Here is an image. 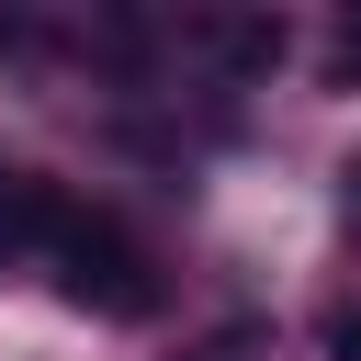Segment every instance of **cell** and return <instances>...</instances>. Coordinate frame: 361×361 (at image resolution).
<instances>
[{"label": "cell", "instance_id": "1", "mask_svg": "<svg viewBox=\"0 0 361 361\" xmlns=\"http://www.w3.org/2000/svg\"><path fill=\"white\" fill-rule=\"evenodd\" d=\"M56 293L79 305V316H113V327H135V316H158V271H147V248L113 226V214H79L68 203V226H56Z\"/></svg>", "mask_w": 361, "mask_h": 361}, {"label": "cell", "instance_id": "2", "mask_svg": "<svg viewBox=\"0 0 361 361\" xmlns=\"http://www.w3.org/2000/svg\"><path fill=\"white\" fill-rule=\"evenodd\" d=\"M56 226H68V203H56L34 169H0V271L34 259V248H56Z\"/></svg>", "mask_w": 361, "mask_h": 361}, {"label": "cell", "instance_id": "3", "mask_svg": "<svg viewBox=\"0 0 361 361\" xmlns=\"http://www.w3.org/2000/svg\"><path fill=\"white\" fill-rule=\"evenodd\" d=\"M214 56H226L237 79H259V68H282V23H259V11H248V23H214Z\"/></svg>", "mask_w": 361, "mask_h": 361}, {"label": "cell", "instance_id": "4", "mask_svg": "<svg viewBox=\"0 0 361 361\" xmlns=\"http://www.w3.org/2000/svg\"><path fill=\"white\" fill-rule=\"evenodd\" d=\"M327 79H338V90H361V11L338 23V45H327Z\"/></svg>", "mask_w": 361, "mask_h": 361}, {"label": "cell", "instance_id": "5", "mask_svg": "<svg viewBox=\"0 0 361 361\" xmlns=\"http://www.w3.org/2000/svg\"><path fill=\"white\" fill-rule=\"evenodd\" d=\"M327 361H361V316H338V327H327Z\"/></svg>", "mask_w": 361, "mask_h": 361}, {"label": "cell", "instance_id": "6", "mask_svg": "<svg viewBox=\"0 0 361 361\" xmlns=\"http://www.w3.org/2000/svg\"><path fill=\"white\" fill-rule=\"evenodd\" d=\"M338 180H350V214H361V158H350V169H338Z\"/></svg>", "mask_w": 361, "mask_h": 361}]
</instances>
